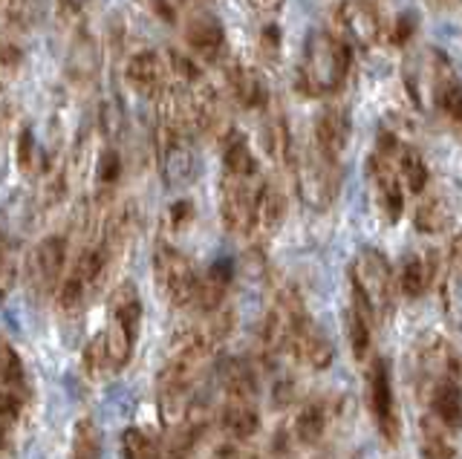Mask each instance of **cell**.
<instances>
[{
    "label": "cell",
    "mask_w": 462,
    "mask_h": 459,
    "mask_svg": "<svg viewBox=\"0 0 462 459\" xmlns=\"http://www.w3.org/2000/svg\"><path fill=\"white\" fill-rule=\"evenodd\" d=\"M353 47L329 30H315L303 41V52L295 69V84L310 98H332L350 78Z\"/></svg>",
    "instance_id": "cell-2"
},
{
    "label": "cell",
    "mask_w": 462,
    "mask_h": 459,
    "mask_svg": "<svg viewBox=\"0 0 462 459\" xmlns=\"http://www.w3.org/2000/svg\"><path fill=\"white\" fill-rule=\"evenodd\" d=\"M217 379H220L228 399H254L257 396V379L254 370L240 362V358H223L217 364Z\"/></svg>",
    "instance_id": "cell-24"
},
{
    "label": "cell",
    "mask_w": 462,
    "mask_h": 459,
    "mask_svg": "<svg viewBox=\"0 0 462 459\" xmlns=\"http://www.w3.org/2000/svg\"><path fill=\"white\" fill-rule=\"evenodd\" d=\"M350 283H353V300L373 321L384 318L393 309L396 278H393V266L387 263V257L382 252L361 249L350 263Z\"/></svg>",
    "instance_id": "cell-3"
},
{
    "label": "cell",
    "mask_w": 462,
    "mask_h": 459,
    "mask_svg": "<svg viewBox=\"0 0 462 459\" xmlns=\"http://www.w3.org/2000/svg\"><path fill=\"white\" fill-rule=\"evenodd\" d=\"M185 47L197 61H220L226 55V30L208 12H197L185 21Z\"/></svg>",
    "instance_id": "cell-15"
},
{
    "label": "cell",
    "mask_w": 462,
    "mask_h": 459,
    "mask_svg": "<svg viewBox=\"0 0 462 459\" xmlns=\"http://www.w3.org/2000/svg\"><path fill=\"white\" fill-rule=\"evenodd\" d=\"M122 177V156L116 153L113 148H105L96 162V182L101 185L105 191H110L116 182Z\"/></svg>",
    "instance_id": "cell-34"
},
{
    "label": "cell",
    "mask_w": 462,
    "mask_h": 459,
    "mask_svg": "<svg viewBox=\"0 0 462 459\" xmlns=\"http://www.w3.org/2000/svg\"><path fill=\"white\" fill-rule=\"evenodd\" d=\"M231 280H235V266H231V261H217L206 271V275L199 278V292H197V307L194 309L206 312V315L220 309Z\"/></svg>",
    "instance_id": "cell-20"
},
{
    "label": "cell",
    "mask_w": 462,
    "mask_h": 459,
    "mask_svg": "<svg viewBox=\"0 0 462 459\" xmlns=\"http://www.w3.org/2000/svg\"><path fill=\"white\" fill-rule=\"evenodd\" d=\"M41 0H6V21L18 30H29L38 18Z\"/></svg>",
    "instance_id": "cell-35"
},
{
    "label": "cell",
    "mask_w": 462,
    "mask_h": 459,
    "mask_svg": "<svg viewBox=\"0 0 462 459\" xmlns=\"http://www.w3.org/2000/svg\"><path fill=\"white\" fill-rule=\"evenodd\" d=\"M402 142L396 136H382L379 148L373 151L370 162H367V179H370V191L375 206H379L382 217L387 223H399L402 211H404V182L399 174V162H396V151Z\"/></svg>",
    "instance_id": "cell-4"
},
{
    "label": "cell",
    "mask_w": 462,
    "mask_h": 459,
    "mask_svg": "<svg viewBox=\"0 0 462 459\" xmlns=\"http://www.w3.org/2000/svg\"><path fill=\"white\" fill-rule=\"evenodd\" d=\"M367 408L379 434L387 442H399L402 436V416L396 408L393 381H390V364L384 358H373L367 367Z\"/></svg>",
    "instance_id": "cell-9"
},
{
    "label": "cell",
    "mask_w": 462,
    "mask_h": 459,
    "mask_svg": "<svg viewBox=\"0 0 462 459\" xmlns=\"http://www.w3.org/2000/svg\"><path fill=\"white\" fill-rule=\"evenodd\" d=\"M223 168L231 177L257 179V156L249 142H245V136L235 131V127L223 136Z\"/></svg>",
    "instance_id": "cell-23"
},
{
    "label": "cell",
    "mask_w": 462,
    "mask_h": 459,
    "mask_svg": "<svg viewBox=\"0 0 462 459\" xmlns=\"http://www.w3.org/2000/svg\"><path fill=\"white\" fill-rule=\"evenodd\" d=\"M396 162H399V174H402V182H404V188H408L411 194H422L428 188V162H425V156L419 153L416 148L411 145H399L396 151Z\"/></svg>",
    "instance_id": "cell-29"
},
{
    "label": "cell",
    "mask_w": 462,
    "mask_h": 459,
    "mask_svg": "<svg viewBox=\"0 0 462 459\" xmlns=\"http://www.w3.org/2000/svg\"><path fill=\"white\" fill-rule=\"evenodd\" d=\"M428 408L430 419L445 430L459 434L462 430V384L459 379H439L428 384Z\"/></svg>",
    "instance_id": "cell-18"
},
{
    "label": "cell",
    "mask_w": 462,
    "mask_h": 459,
    "mask_svg": "<svg viewBox=\"0 0 462 459\" xmlns=\"http://www.w3.org/2000/svg\"><path fill=\"white\" fill-rule=\"evenodd\" d=\"M0 384L21 387V390H26V372H23L21 358L4 338H0Z\"/></svg>",
    "instance_id": "cell-33"
},
{
    "label": "cell",
    "mask_w": 462,
    "mask_h": 459,
    "mask_svg": "<svg viewBox=\"0 0 462 459\" xmlns=\"http://www.w3.org/2000/svg\"><path fill=\"white\" fill-rule=\"evenodd\" d=\"M14 280H18V263H14V254L6 237L0 234V298H6L14 289Z\"/></svg>",
    "instance_id": "cell-36"
},
{
    "label": "cell",
    "mask_w": 462,
    "mask_h": 459,
    "mask_svg": "<svg viewBox=\"0 0 462 459\" xmlns=\"http://www.w3.org/2000/svg\"><path fill=\"white\" fill-rule=\"evenodd\" d=\"M332 21H336V35L356 50L379 47L387 35L375 0H338L332 9Z\"/></svg>",
    "instance_id": "cell-8"
},
{
    "label": "cell",
    "mask_w": 462,
    "mask_h": 459,
    "mask_svg": "<svg viewBox=\"0 0 462 459\" xmlns=\"http://www.w3.org/2000/svg\"><path fill=\"white\" fill-rule=\"evenodd\" d=\"M433 263L425 254H408L399 269V289L404 298H422L430 286Z\"/></svg>",
    "instance_id": "cell-25"
},
{
    "label": "cell",
    "mask_w": 462,
    "mask_h": 459,
    "mask_svg": "<svg viewBox=\"0 0 462 459\" xmlns=\"http://www.w3.org/2000/svg\"><path fill=\"white\" fill-rule=\"evenodd\" d=\"M411 32H413V21L411 18H402L396 23V30H393V41H396V44H404V38H408Z\"/></svg>",
    "instance_id": "cell-38"
},
{
    "label": "cell",
    "mask_w": 462,
    "mask_h": 459,
    "mask_svg": "<svg viewBox=\"0 0 462 459\" xmlns=\"http://www.w3.org/2000/svg\"><path fill=\"white\" fill-rule=\"evenodd\" d=\"M350 136H353V122H350V113H346V107L327 105L315 116L312 145L318 151H324L327 156H332L336 162L344 160L346 148H350Z\"/></svg>",
    "instance_id": "cell-14"
},
{
    "label": "cell",
    "mask_w": 462,
    "mask_h": 459,
    "mask_svg": "<svg viewBox=\"0 0 462 459\" xmlns=\"http://www.w3.org/2000/svg\"><path fill=\"white\" fill-rule=\"evenodd\" d=\"M64 275H67V240L58 234L43 237L26 261L29 286L38 295H52L58 292Z\"/></svg>",
    "instance_id": "cell-10"
},
{
    "label": "cell",
    "mask_w": 462,
    "mask_h": 459,
    "mask_svg": "<svg viewBox=\"0 0 462 459\" xmlns=\"http://www.w3.org/2000/svg\"><path fill=\"white\" fill-rule=\"evenodd\" d=\"M286 217V197L272 179H260L257 197H254V211H252V240H266L281 228Z\"/></svg>",
    "instance_id": "cell-16"
},
{
    "label": "cell",
    "mask_w": 462,
    "mask_h": 459,
    "mask_svg": "<svg viewBox=\"0 0 462 459\" xmlns=\"http://www.w3.org/2000/svg\"><path fill=\"white\" fill-rule=\"evenodd\" d=\"M338 165L341 162H336L324 151H318L315 145H310L300 156H295L298 191L310 208L324 211L332 206V199H336V194H338V182H341Z\"/></svg>",
    "instance_id": "cell-6"
},
{
    "label": "cell",
    "mask_w": 462,
    "mask_h": 459,
    "mask_svg": "<svg viewBox=\"0 0 462 459\" xmlns=\"http://www.w3.org/2000/svg\"><path fill=\"white\" fill-rule=\"evenodd\" d=\"M419 370H422L425 381L433 384L439 379H459L462 364L451 344L439 335H425V341H419Z\"/></svg>",
    "instance_id": "cell-19"
},
{
    "label": "cell",
    "mask_w": 462,
    "mask_h": 459,
    "mask_svg": "<svg viewBox=\"0 0 462 459\" xmlns=\"http://www.w3.org/2000/svg\"><path fill=\"white\" fill-rule=\"evenodd\" d=\"M346 341H350L356 362H367L370 347H373V318L356 304V300L350 312H346Z\"/></svg>",
    "instance_id": "cell-28"
},
{
    "label": "cell",
    "mask_w": 462,
    "mask_h": 459,
    "mask_svg": "<svg viewBox=\"0 0 462 459\" xmlns=\"http://www.w3.org/2000/svg\"><path fill=\"white\" fill-rule=\"evenodd\" d=\"M122 456L125 459H162V442L142 427H127L122 434Z\"/></svg>",
    "instance_id": "cell-31"
},
{
    "label": "cell",
    "mask_w": 462,
    "mask_h": 459,
    "mask_svg": "<svg viewBox=\"0 0 462 459\" xmlns=\"http://www.w3.org/2000/svg\"><path fill=\"white\" fill-rule=\"evenodd\" d=\"M220 425L228 436L235 439H252L260 430V410L254 399H228L220 410Z\"/></svg>",
    "instance_id": "cell-21"
},
{
    "label": "cell",
    "mask_w": 462,
    "mask_h": 459,
    "mask_svg": "<svg viewBox=\"0 0 462 459\" xmlns=\"http://www.w3.org/2000/svg\"><path fill=\"white\" fill-rule=\"evenodd\" d=\"M72 459H101V430L93 419H79L69 442Z\"/></svg>",
    "instance_id": "cell-32"
},
{
    "label": "cell",
    "mask_w": 462,
    "mask_h": 459,
    "mask_svg": "<svg viewBox=\"0 0 462 459\" xmlns=\"http://www.w3.org/2000/svg\"><path fill=\"white\" fill-rule=\"evenodd\" d=\"M125 78H127L130 87H134V93H139L144 98H159L171 87V84H177L168 55L156 52V50L136 52L134 59L127 61Z\"/></svg>",
    "instance_id": "cell-13"
},
{
    "label": "cell",
    "mask_w": 462,
    "mask_h": 459,
    "mask_svg": "<svg viewBox=\"0 0 462 459\" xmlns=\"http://www.w3.org/2000/svg\"><path fill=\"white\" fill-rule=\"evenodd\" d=\"M257 185H260V177L257 179H243V177L223 174V182H220V217H223V225L228 228L231 234L249 237Z\"/></svg>",
    "instance_id": "cell-11"
},
{
    "label": "cell",
    "mask_w": 462,
    "mask_h": 459,
    "mask_svg": "<svg viewBox=\"0 0 462 459\" xmlns=\"http://www.w3.org/2000/svg\"><path fill=\"white\" fill-rule=\"evenodd\" d=\"M226 93L243 110H263L269 98L263 76L240 61L226 64Z\"/></svg>",
    "instance_id": "cell-17"
},
{
    "label": "cell",
    "mask_w": 462,
    "mask_h": 459,
    "mask_svg": "<svg viewBox=\"0 0 462 459\" xmlns=\"http://www.w3.org/2000/svg\"><path fill=\"white\" fill-rule=\"evenodd\" d=\"M289 355H292L295 362L312 367V370H327L332 364V344L324 335V329L310 318L307 307H303L292 321V333H289Z\"/></svg>",
    "instance_id": "cell-12"
},
{
    "label": "cell",
    "mask_w": 462,
    "mask_h": 459,
    "mask_svg": "<svg viewBox=\"0 0 462 459\" xmlns=\"http://www.w3.org/2000/svg\"><path fill=\"white\" fill-rule=\"evenodd\" d=\"M404 84L413 102L462 131V81L439 50H422L404 64Z\"/></svg>",
    "instance_id": "cell-1"
},
{
    "label": "cell",
    "mask_w": 462,
    "mask_h": 459,
    "mask_svg": "<svg viewBox=\"0 0 462 459\" xmlns=\"http://www.w3.org/2000/svg\"><path fill=\"white\" fill-rule=\"evenodd\" d=\"M451 223H454V211L442 197L422 199L419 208H416V214H413L416 232H422V234H442V232L451 228Z\"/></svg>",
    "instance_id": "cell-26"
},
{
    "label": "cell",
    "mask_w": 462,
    "mask_h": 459,
    "mask_svg": "<svg viewBox=\"0 0 462 459\" xmlns=\"http://www.w3.org/2000/svg\"><path fill=\"white\" fill-rule=\"evenodd\" d=\"M327 427H329V410L324 401H310L295 416V436L303 445H318L324 439Z\"/></svg>",
    "instance_id": "cell-27"
},
{
    "label": "cell",
    "mask_w": 462,
    "mask_h": 459,
    "mask_svg": "<svg viewBox=\"0 0 462 459\" xmlns=\"http://www.w3.org/2000/svg\"><path fill=\"white\" fill-rule=\"evenodd\" d=\"M153 278H156V289L171 307L188 309L197 307V292H199V275L194 263L188 257L168 246V243H159L153 252Z\"/></svg>",
    "instance_id": "cell-5"
},
{
    "label": "cell",
    "mask_w": 462,
    "mask_h": 459,
    "mask_svg": "<svg viewBox=\"0 0 462 459\" xmlns=\"http://www.w3.org/2000/svg\"><path fill=\"white\" fill-rule=\"evenodd\" d=\"M437 4H439V6H445V9H454V6H459V4H462V0H437Z\"/></svg>",
    "instance_id": "cell-41"
},
{
    "label": "cell",
    "mask_w": 462,
    "mask_h": 459,
    "mask_svg": "<svg viewBox=\"0 0 462 459\" xmlns=\"http://www.w3.org/2000/svg\"><path fill=\"white\" fill-rule=\"evenodd\" d=\"M58 4H61L64 12H81L87 4H90V0H58Z\"/></svg>",
    "instance_id": "cell-40"
},
{
    "label": "cell",
    "mask_w": 462,
    "mask_h": 459,
    "mask_svg": "<svg viewBox=\"0 0 462 459\" xmlns=\"http://www.w3.org/2000/svg\"><path fill=\"white\" fill-rule=\"evenodd\" d=\"M156 162L168 188L173 191L188 188V185L197 179V170H199L197 151L191 145V133L159 124L156 127Z\"/></svg>",
    "instance_id": "cell-7"
},
{
    "label": "cell",
    "mask_w": 462,
    "mask_h": 459,
    "mask_svg": "<svg viewBox=\"0 0 462 459\" xmlns=\"http://www.w3.org/2000/svg\"><path fill=\"white\" fill-rule=\"evenodd\" d=\"M257 12H278L283 6V0H249Z\"/></svg>",
    "instance_id": "cell-39"
},
{
    "label": "cell",
    "mask_w": 462,
    "mask_h": 459,
    "mask_svg": "<svg viewBox=\"0 0 462 459\" xmlns=\"http://www.w3.org/2000/svg\"><path fill=\"white\" fill-rule=\"evenodd\" d=\"M191 217H194V206H191V203H185V199L171 208V225H173V228L188 225V223H191Z\"/></svg>",
    "instance_id": "cell-37"
},
{
    "label": "cell",
    "mask_w": 462,
    "mask_h": 459,
    "mask_svg": "<svg viewBox=\"0 0 462 459\" xmlns=\"http://www.w3.org/2000/svg\"><path fill=\"white\" fill-rule=\"evenodd\" d=\"M18 165H21V174L26 177H41L47 174V151L41 148V142L35 139L32 127H23L21 136H18Z\"/></svg>",
    "instance_id": "cell-30"
},
{
    "label": "cell",
    "mask_w": 462,
    "mask_h": 459,
    "mask_svg": "<svg viewBox=\"0 0 462 459\" xmlns=\"http://www.w3.org/2000/svg\"><path fill=\"white\" fill-rule=\"evenodd\" d=\"M442 309L451 318V324L462 326V237L451 243L448 252V269L442 283Z\"/></svg>",
    "instance_id": "cell-22"
}]
</instances>
